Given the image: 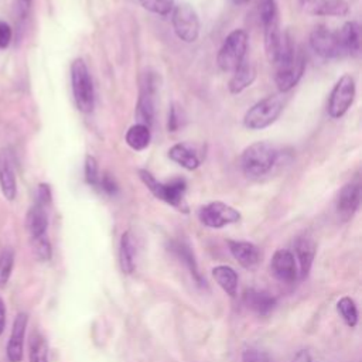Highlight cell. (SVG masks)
<instances>
[{
  "label": "cell",
  "mask_w": 362,
  "mask_h": 362,
  "mask_svg": "<svg viewBox=\"0 0 362 362\" xmlns=\"http://www.w3.org/2000/svg\"><path fill=\"white\" fill-rule=\"evenodd\" d=\"M170 250L187 266V269L189 270V273L194 277V280L197 281V284L206 286L205 284V279H202V276H201V273L198 270V264H197L195 256H194L191 247L185 242H182V240H171Z\"/></svg>",
  "instance_id": "ffe728a7"
},
{
  "label": "cell",
  "mask_w": 362,
  "mask_h": 362,
  "mask_svg": "<svg viewBox=\"0 0 362 362\" xmlns=\"http://www.w3.org/2000/svg\"><path fill=\"white\" fill-rule=\"evenodd\" d=\"M247 41L249 38L245 30H233L226 35L216 57V62L222 71L233 72L245 61Z\"/></svg>",
  "instance_id": "277c9868"
},
{
  "label": "cell",
  "mask_w": 362,
  "mask_h": 362,
  "mask_svg": "<svg viewBox=\"0 0 362 362\" xmlns=\"http://www.w3.org/2000/svg\"><path fill=\"white\" fill-rule=\"evenodd\" d=\"M279 151L267 141H256L247 146L240 156V167L246 177L260 178L266 175L277 163Z\"/></svg>",
  "instance_id": "6da1fadb"
},
{
  "label": "cell",
  "mask_w": 362,
  "mask_h": 362,
  "mask_svg": "<svg viewBox=\"0 0 362 362\" xmlns=\"http://www.w3.org/2000/svg\"><path fill=\"white\" fill-rule=\"evenodd\" d=\"M154 93H156V85L151 75H146L141 88H140V96L136 105L134 116L137 119V123L151 126L154 119Z\"/></svg>",
  "instance_id": "8fae6325"
},
{
  "label": "cell",
  "mask_w": 362,
  "mask_h": 362,
  "mask_svg": "<svg viewBox=\"0 0 362 362\" xmlns=\"http://www.w3.org/2000/svg\"><path fill=\"white\" fill-rule=\"evenodd\" d=\"M0 188L6 199L13 201L17 194L16 175L7 150L0 151Z\"/></svg>",
  "instance_id": "d6986e66"
},
{
  "label": "cell",
  "mask_w": 362,
  "mask_h": 362,
  "mask_svg": "<svg viewBox=\"0 0 362 362\" xmlns=\"http://www.w3.org/2000/svg\"><path fill=\"white\" fill-rule=\"evenodd\" d=\"M99 178H100V171H99L96 158L93 156H86V158H85V180H86V182L90 187L96 188Z\"/></svg>",
  "instance_id": "836d02e7"
},
{
  "label": "cell",
  "mask_w": 362,
  "mask_h": 362,
  "mask_svg": "<svg viewBox=\"0 0 362 362\" xmlns=\"http://www.w3.org/2000/svg\"><path fill=\"white\" fill-rule=\"evenodd\" d=\"M283 112V99L277 95L256 102L243 116V124L249 130H262L277 120Z\"/></svg>",
  "instance_id": "5b68a950"
},
{
  "label": "cell",
  "mask_w": 362,
  "mask_h": 362,
  "mask_svg": "<svg viewBox=\"0 0 362 362\" xmlns=\"http://www.w3.org/2000/svg\"><path fill=\"white\" fill-rule=\"evenodd\" d=\"M259 17L263 25L279 21V10L276 0H259Z\"/></svg>",
  "instance_id": "1f68e13d"
},
{
  "label": "cell",
  "mask_w": 362,
  "mask_h": 362,
  "mask_svg": "<svg viewBox=\"0 0 362 362\" xmlns=\"http://www.w3.org/2000/svg\"><path fill=\"white\" fill-rule=\"evenodd\" d=\"M198 218L205 226L219 229L226 225L236 223L240 219V212L225 202L215 201L201 206Z\"/></svg>",
  "instance_id": "9c48e42d"
},
{
  "label": "cell",
  "mask_w": 362,
  "mask_h": 362,
  "mask_svg": "<svg viewBox=\"0 0 362 362\" xmlns=\"http://www.w3.org/2000/svg\"><path fill=\"white\" fill-rule=\"evenodd\" d=\"M139 177L156 198L164 201L165 204L174 206L175 209L184 214L188 212V204L185 201V191H187L185 180L174 178L171 181L161 182L150 171L143 168L139 170Z\"/></svg>",
  "instance_id": "7a4b0ae2"
},
{
  "label": "cell",
  "mask_w": 362,
  "mask_h": 362,
  "mask_svg": "<svg viewBox=\"0 0 362 362\" xmlns=\"http://www.w3.org/2000/svg\"><path fill=\"white\" fill-rule=\"evenodd\" d=\"M298 7L308 16H334L342 17L349 11L345 0H297Z\"/></svg>",
  "instance_id": "7c38bea8"
},
{
  "label": "cell",
  "mask_w": 362,
  "mask_h": 362,
  "mask_svg": "<svg viewBox=\"0 0 362 362\" xmlns=\"http://www.w3.org/2000/svg\"><path fill=\"white\" fill-rule=\"evenodd\" d=\"M242 362H270V358L264 351H260L256 348H249V349L243 351Z\"/></svg>",
  "instance_id": "8d00e7d4"
},
{
  "label": "cell",
  "mask_w": 362,
  "mask_h": 362,
  "mask_svg": "<svg viewBox=\"0 0 362 362\" xmlns=\"http://www.w3.org/2000/svg\"><path fill=\"white\" fill-rule=\"evenodd\" d=\"M4 327H6V305L0 298V335L4 331Z\"/></svg>",
  "instance_id": "b9f144b4"
},
{
  "label": "cell",
  "mask_w": 362,
  "mask_h": 362,
  "mask_svg": "<svg viewBox=\"0 0 362 362\" xmlns=\"http://www.w3.org/2000/svg\"><path fill=\"white\" fill-rule=\"evenodd\" d=\"M212 277L218 286L230 297H235L238 293V274L236 272L225 264L216 266L212 269Z\"/></svg>",
  "instance_id": "484cf974"
},
{
  "label": "cell",
  "mask_w": 362,
  "mask_h": 362,
  "mask_svg": "<svg viewBox=\"0 0 362 362\" xmlns=\"http://www.w3.org/2000/svg\"><path fill=\"white\" fill-rule=\"evenodd\" d=\"M355 93H356L355 79L348 74L342 75L337 81V83L334 85L331 93H329L328 103H327L328 115L332 119L342 117L348 112L351 105L354 103Z\"/></svg>",
  "instance_id": "8992f818"
},
{
  "label": "cell",
  "mask_w": 362,
  "mask_h": 362,
  "mask_svg": "<svg viewBox=\"0 0 362 362\" xmlns=\"http://www.w3.org/2000/svg\"><path fill=\"white\" fill-rule=\"evenodd\" d=\"M174 33L184 42H194L199 35V18L197 11L187 3L174 6L171 11Z\"/></svg>",
  "instance_id": "52a82bcc"
},
{
  "label": "cell",
  "mask_w": 362,
  "mask_h": 362,
  "mask_svg": "<svg viewBox=\"0 0 362 362\" xmlns=\"http://www.w3.org/2000/svg\"><path fill=\"white\" fill-rule=\"evenodd\" d=\"M124 139L130 148H133L136 151H141L150 144V140H151L150 127L146 124H141V123H136L129 127Z\"/></svg>",
  "instance_id": "4316f807"
},
{
  "label": "cell",
  "mask_w": 362,
  "mask_h": 362,
  "mask_svg": "<svg viewBox=\"0 0 362 362\" xmlns=\"http://www.w3.org/2000/svg\"><path fill=\"white\" fill-rule=\"evenodd\" d=\"M168 157L185 170H195L199 167L201 160L195 150L187 143H177L168 150Z\"/></svg>",
  "instance_id": "cb8c5ba5"
},
{
  "label": "cell",
  "mask_w": 362,
  "mask_h": 362,
  "mask_svg": "<svg viewBox=\"0 0 362 362\" xmlns=\"http://www.w3.org/2000/svg\"><path fill=\"white\" fill-rule=\"evenodd\" d=\"M25 226L27 230L30 232L31 238L35 236H41L47 233V228H48V215L44 206L41 205H33L25 216Z\"/></svg>",
  "instance_id": "d4e9b609"
},
{
  "label": "cell",
  "mask_w": 362,
  "mask_h": 362,
  "mask_svg": "<svg viewBox=\"0 0 362 362\" xmlns=\"http://www.w3.org/2000/svg\"><path fill=\"white\" fill-rule=\"evenodd\" d=\"M294 250H296V256H297L296 260L298 262V269H297L298 274L301 279H304L308 276V273L311 270V266H313V262L315 257L317 245L311 236L303 235L296 239Z\"/></svg>",
  "instance_id": "e0dca14e"
},
{
  "label": "cell",
  "mask_w": 362,
  "mask_h": 362,
  "mask_svg": "<svg viewBox=\"0 0 362 362\" xmlns=\"http://www.w3.org/2000/svg\"><path fill=\"white\" fill-rule=\"evenodd\" d=\"M310 45L313 51L325 59H332L342 57L344 48L339 42L338 34L335 31L328 30L324 25L315 27L310 34Z\"/></svg>",
  "instance_id": "30bf717a"
},
{
  "label": "cell",
  "mask_w": 362,
  "mask_h": 362,
  "mask_svg": "<svg viewBox=\"0 0 362 362\" xmlns=\"http://www.w3.org/2000/svg\"><path fill=\"white\" fill-rule=\"evenodd\" d=\"M184 122V110L180 105L173 103L168 112V120H167V129L168 132H175L178 130L180 126H182Z\"/></svg>",
  "instance_id": "e575fe53"
},
{
  "label": "cell",
  "mask_w": 362,
  "mask_h": 362,
  "mask_svg": "<svg viewBox=\"0 0 362 362\" xmlns=\"http://www.w3.org/2000/svg\"><path fill=\"white\" fill-rule=\"evenodd\" d=\"M71 86L76 107L83 113H90L95 106V89L89 69L81 58L71 64Z\"/></svg>",
  "instance_id": "3957f363"
},
{
  "label": "cell",
  "mask_w": 362,
  "mask_h": 362,
  "mask_svg": "<svg viewBox=\"0 0 362 362\" xmlns=\"http://www.w3.org/2000/svg\"><path fill=\"white\" fill-rule=\"evenodd\" d=\"M31 247H33L34 256L40 262H48L52 256V247H51L49 239L47 238V233L41 235V236L31 238Z\"/></svg>",
  "instance_id": "f546056e"
},
{
  "label": "cell",
  "mask_w": 362,
  "mask_h": 362,
  "mask_svg": "<svg viewBox=\"0 0 362 362\" xmlns=\"http://www.w3.org/2000/svg\"><path fill=\"white\" fill-rule=\"evenodd\" d=\"M361 202V187L358 182L344 185L335 202V211L342 221H348L358 211Z\"/></svg>",
  "instance_id": "5bb4252c"
},
{
  "label": "cell",
  "mask_w": 362,
  "mask_h": 362,
  "mask_svg": "<svg viewBox=\"0 0 362 362\" xmlns=\"http://www.w3.org/2000/svg\"><path fill=\"white\" fill-rule=\"evenodd\" d=\"M31 1L33 0H17V6H18V11H20L21 17H25V14L28 13Z\"/></svg>",
  "instance_id": "60d3db41"
},
{
  "label": "cell",
  "mask_w": 362,
  "mask_h": 362,
  "mask_svg": "<svg viewBox=\"0 0 362 362\" xmlns=\"http://www.w3.org/2000/svg\"><path fill=\"white\" fill-rule=\"evenodd\" d=\"M256 78V68L250 61H243L232 74L229 81V92L236 95L249 88Z\"/></svg>",
  "instance_id": "44dd1931"
},
{
  "label": "cell",
  "mask_w": 362,
  "mask_h": 362,
  "mask_svg": "<svg viewBox=\"0 0 362 362\" xmlns=\"http://www.w3.org/2000/svg\"><path fill=\"white\" fill-rule=\"evenodd\" d=\"M235 4H238V6H242V4H246V3H249L250 0H232Z\"/></svg>",
  "instance_id": "7bdbcfd3"
},
{
  "label": "cell",
  "mask_w": 362,
  "mask_h": 362,
  "mask_svg": "<svg viewBox=\"0 0 362 362\" xmlns=\"http://www.w3.org/2000/svg\"><path fill=\"white\" fill-rule=\"evenodd\" d=\"M28 324V315L25 313H18L13 321L10 339L7 344V359L8 362H21L24 349V337Z\"/></svg>",
  "instance_id": "9a60e30c"
},
{
  "label": "cell",
  "mask_w": 362,
  "mask_h": 362,
  "mask_svg": "<svg viewBox=\"0 0 362 362\" xmlns=\"http://www.w3.org/2000/svg\"><path fill=\"white\" fill-rule=\"evenodd\" d=\"M96 188H99L102 192H105L106 195H110V197H115L119 191V187H117L115 178L107 173L100 174V178H99V182H98Z\"/></svg>",
  "instance_id": "d590c367"
},
{
  "label": "cell",
  "mask_w": 362,
  "mask_h": 362,
  "mask_svg": "<svg viewBox=\"0 0 362 362\" xmlns=\"http://www.w3.org/2000/svg\"><path fill=\"white\" fill-rule=\"evenodd\" d=\"M345 54L358 55L361 51V27L356 21H346L337 33Z\"/></svg>",
  "instance_id": "7402d4cb"
},
{
  "label": "cell",
  "mask_w": 362,
  "mask_h": 362,
  "mask_svg": "<svg viewBox=\"0 0 362 362\" xmlns=\"http://www.w3.org/2000/svg\"><path fill=\"white\" fill-rule=\"evenodd\" d=\"M228 247H229V252L232 253V256L245 269H255L262 259L260 249L252 242L228 240Z\"/></svg>",
  "instance_id": "2e32d148"
},
{
  "label": "cell",
  "mask_w": 362,
  "mask_h": 362,
  "mask_svg": "<svg viewBox=\"0 0 362 362\" xmlns=\"http://www.w3.org/2000/svg\"><path fill=\"white\" fill-rule=\"evenodd\" d=\"M13 38V30L8 23L0 20V49H6Z\"/></svg>",
  "instance_id": "f35d334b"
},
{
  "label": "cell",
  "mask_w": 362,
  "mask_h": 362,
  "mask_svg": "<svg viewBox=\"0 0 362 362\" xmlns=\"http://www.w3.org/2000/svg\"><path fill=\"white\" fill-rule=\"evenodd\" d=\"M243 304L246 305V308H249L255 314L263 317V315H269L274 310L277 300L274 296H272L267 291L249 288L243 294Z\"/></svg>",
  "instance_id": "ac0fdd59"
},
{
  "label": "cell",
  "mask_w": 362,
  "mask_h": 362,
  "mask_svg": "<svg viewBox=\"0 0 362 362\" xmlns=\"http://www.w3.org/2000/svg\"><path fill=\"white\" fill-rule=\"evenodd\" d=\"M14 267V252L11 249H4L0 253V288H4L10 280Z\"/></svg>",
  "instance_id": "4dcf8cb0"
},
{
  "label": "cell",
  "mask_w": 362,
  "mask_h": 362,
  "mask_svg": "<svg viewBox=\"0 0 362 362\" xmlns=\"http://www.w3.org/2000/svg\"><path fill=\"white\" fill-rule=\"evenodd\" d=\"M30 362H48V342L41 332H33L28 346Z\"/></svg>",
  "instance_id": "83f0119b"
},
{
  "label": "cell",
  "mask_w": 362,
  "mask_h": 362,
  "mask_svg": "<svg viewBox=\"0 0 362 362\" xmlns=\"http://www.w3.org/2000/svg\"><path fill=\"white\" fill-rule=\"evenodd\" d=\"M337 311L348 327L354 328L358 324V308L351 297L345 296L339 298L337 303Z\"/></svg>",
  "instance_id": "f1b7e54d"
},
{
  "label": "cell",
  "mask_w": 362,
  "mask_h": 362,
  "mask_svg": "<svg viewBox=\"0 0 362 362\" xmlns=\"http://www.w3.org/2000/svg\"><path fill=\"white\" fill-rule=\"evenodd\" d=\"M141 6L156 14L167 16L174 8V0H140Z\"/></svg>",
  "instance_id": "d6a6232c"
},
{
  "label": "cell",
  "mask_w": 362,
  "mask_h": 362,
  "mask_svg": "<svg viewBox=\"0 0 362 362\" xmlns=\"http://www.w3.org/2000/svg\"><path fill=\"white\" fill-rule=\"evenodd\" d=\"M291 362H313V358H311V355H310V352L307 349H300L294 355Z\"/></svg>",
  "instance_id": "ab89813d"
},
{
  "label": "cell",
  "mask_w": 362,
  "mask_h": 362,
  "mask_svg": "<svg viewBox=\"0 0 362 362\" xmlns=\"http://www.w3.org/2000/svg\"><path fill=\"white\" fill-rule=\"evenodd\" d=\"M305 68V59L300 51H296L288 58L276 65L274 82L280 92H288L293 89L303 76Z\"/></svg>",
  "instance_id": "ba28073f"
},
{
  "label": "cell",
  "mask_w": 362,
  "mask_h": 362,
  "mask_svg": "<svg viewBox=\"0 0 362 362\" xmlns=\"http://www.w3.org/2000/svg\"><path fill=\"white\" fill-rule=\"evenodd\" d=\"M35 204L37 205H41L44 208H47L49 204H51V198H52V194H51V188L48 184L45 182H41L38 184L37 187V195H35Z\"/></svg>",
  "instance_id": "74e56055"
},
{
  "label": "cell",
  "mask_w": 362,
  "mask_h": 362,
  "mask_svg": "<svg viewBox=\"0 0 362 362\" xmlns=\"http://www.w3.org/2000/svg\"><path fill=\"white\" fill-rule=\"evenodd\" d=\"M119 263L124 274H132L136 269V243L129 230H126L120 238Z\"/></svg>",
  "instance_id": "603a6c76"
},
{
  "label": "cell",
  "mask_w": 362,
  "mask_h": 362,
  "mask_svg": "<svg viewBox=\"0 0 362 362\" xmlns=\"http://www.w3.org/2000/svg\"><path fill=\"white\" fill-rule=\"evenodd\" d=\"M270 270L273 276L283 283H293L298 277L296 257L287 249H279L274 252L270 262Z\"/></svg>",
  "instance_id": "4fadbf2b"
}]
</instances>
